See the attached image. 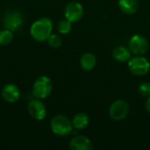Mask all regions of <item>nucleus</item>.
Listing matches in <instances>:
<instances>
[{"label":"nucleus","mask_w":150,"mask_h":150,"mask_svg":"<svg viewBox=\"0 0 150 150\" xmlns=\"http://www.w3.org/2000/svg\"><path fill=\"white\" fill-rule=\"evenodd\" d=\"M138 92L142 97L149 98L150 97V83H142L140 84L138 88Z\"/></svg>","instance_id":"nucleus-19"},{"label":"nucleus","mask_w":150,"mask_h":150,"mask_svg":"<svg viewBox=\"0 0 150 150\" xmlns=\"http://www.w3.org/2000/svg\"><path fill=\"white\" fill-rule=\"evenodd\" d=\"M112 57L116 62H128L131 59V51L129 47L127 48L124 46H119L113 49Z\"/></svg>","instance_id":"nucleus-13"},{"label":"nucleus","mask_w":150,"mask_h":150,"mask_svg":"<svg viewBox=\"0 0 150 150\" xmlns=\"http://www.w3.org/2000/svg\"><path fill=\"white\" fill-rule=\"evenodd\" d=\"M129 104L123 99L114 101L109 108V116L115 121L124 120L129 113Z\"/></svg>","instance_id":"nucleus-5"},{"label":"nucleus","mask_w":150,"mask_h":150,"mask_svg":"<svg viewBox=\"0 0 150 150\" xmlns=\"http://www.w3.org/2000/svg\"><path fill=\"white\" fill-rule=\"evenodd\" d=\"M90 120L87 114L83 112H78L76 113L73 119H72V124L75 129L76 130H83L85 129L89 125Z\"/></svg>","instance_id":"nucleus-15"},{"label":"nucleus","mask_w":150,"mask_h":150,"mask_svg":"<svg viewBox=\"0 0 150 150\" xmlns=\"http://www.w3.org/2000/svg\"><path fill=\"white\" fill-rule=\"evenodd\" d=\"M47 43H48L49 47H51L53 48H58L62 46V40L57 34H51L49 36V38L47 39Z\"/></svg>","instance_id":"nucleus-18"},{"label":"nucleus","mask_w":150,"mask_h":150,"mask_svg":"<svg viewBox=\"0 0 150 150\" xmlns=\"http://www.w3.org/2000/svg\"><path fill=\"white\" fill-rule=\"evenodd\" d=\"M24 19L21 13L18 11H9L4 13L3 18V25L5 29L12 32L18 31L23 25Z\"/></svg>","instance_id":"nucleus-6"},{"label":"nucleus","mask_w":150,"mask_h":150,"mask_svg":"<svg viewBox=\"0 0 150 150\" xmlns=\"http://www.w3.org/2000/svg\"><path fill=\"white\" fill-rule=\"evenodd\" d=\"M128 69L129 71L138 76H145L149 73L150 69V63L145 57L142 55H136L128 61Z\"/></svg>","instance_id":"nucleus-4"},{"label":"nucleus","mask_w":150,"mask_h":150,"mask_svg":"<svg viewBox=\"0 0 150 150\" xmlns=\"http://www.w3.org/2000/svg\"><path fill=\"white\" fill-rule=\"evenodd\" d=\"M119 8L125 14H134L138 11L139 1L138 0H119Z\"/></svg>","instance_id":"nucleus-12"},{"label":"nucleus","mask_w":150,"mask_h":150,"mask_svg":"<svg viewBox=\"0 0 150 150\" xmlns=\"http://www.w3.org/2000/svg\"><path fill=\"white\" fill-rule=\"evenodd\" d=\"M57 29L60 33L62 34H68L72 30V22L68 20L67 18L61 20L57 25Z\"/></svg>","instance_id":"nucleus-17"},{"label":"nucleus","mask_w":150,"mask_h":150,"mask_svg":"<svg viewBox=\"0 0 150 150\" xmlns=\"http://www.w3.org/2000/svg\"><path fill=\"white\" fill-rule=\"evenodd\" d=\"M53 30V22L47 17L40 18L33 22L30 28V34L38 42L47 40Z\"/></svg>","instance_id":"nucleus-1"},{"label":"nucleus","mask_w":150,"mask_h":150,"mask_svg":"<svg viewBox=\"0 0 150 150\" xmlns=\"http://www.w3.org/2000/svg\"><path fill=\"white\" fill-rule=\"evenodd\" d=\"M97 64V58L92 53H84L80 58V66L85 71L92 70Z\"/></svg>","instance_id":"nucleus-14"},{"label":"nucleus","mask_w":150,"mask_h":150,"mask_svg":"<svg viewBox=\"0 0 150 150\" xmlns=\"http://www.w3.org/2000/svg\"><path fill=\"white\" fill-rule=\"evenodd\" d=\"M145 107H146V110L148 111V112L150 113V97L148 98V99H147V101H146Z\"/></svg>","instance_id":"nucleus-20"},{"label":"nucleus","mask_w":150,"mask_h":150,"mask_svg":"<svg viewBox=\"0 0 150 150\" xmlns=\"http://www.w3.org/2000/svg\"><path fill=\"white\" fill-rule=\"evenodd\" d=\"M50 127L52 132L61 137L69 135L73 131L72 121L64 115H56L50 121Z\"/></svg>","instance_id":"nucleus-2"},{"label":"nucleus","mask_w":150,"mask_h":150,"mask_svg":"<svg viewBox=\"0 0 150 150\" xmlns=\"http://www.w3.org/2000/svg\"><path fill=\"white\" fill-rule=\"evenodd\" d=\"M69 149L71 150H91L93 145L88 137L84 135H76L70 140Z\"/></svg>","instance_id":"nucleus-11"},{"label":"nucleus","mask_w":150,"mask_h":150,"mask_svg":"<svg viewBox=\"0 0 150 150\" xmlns=\"http://www.w3.org/2000/svg\"><path fill=\"white\" fill-rule=\"evenodd\" d=\"M1 94L4 101L8 103H15L20 98V90L17 85L8 83L3 87Z\"/></svg>","instance_id":"nucleus-10"},{"label":"nucleus","mask_w":150,"mask_h":150,"mask_svg":"<svg viewBox=\"0 0 150 150\" xmlns=\"http://www.w3.org/2000/svg\"><path fill=\"white\" fill-rule=\"evenodd\" d=\"M13 40V32L8 29H4L0 31V45L6 46L10 44Z\"/></svg>","instance_id":"nucleus-16"},{"label":"nucleus","mask_w":150,"mask_h":150,"mask_svg":"<svg viewBox=\"0 0 150 150\" xmlns=\"http://www.w3.org/2000/svg\"><path fill=\"white\" fill-rule=\"evenodd\" d=\"M53 83L49 77L41 76L38 77L33 85V95L39 99L47 98L52 92Z\"/></svg>","instance_id":"nucleus-3"},{"label":"nucleus","mask_w":150,"mask_h":150,"mask_svg":"<svg viewBox=\"0 0 150 150\" xmlns=\"http://www.w3.org/2000/svg\"><path fill=\"white\" fill-rule=\"evenodd\" d=\"M65 18L72 23L79 21L83 16V7L78 2L69 3L64 10Z\"/></svg>","instance_id":"nucleus-9"},{"label":"nucleus","mask_w":150,"mask_h":150,"mask_svg":"<svg viewBox=\"0 0 150 150\" xmlns=\"http://www.w3.org/2000/svg\"><path fill=\"white\" fill-rule=\"evenodd\" d=\"M27 111L29 115L36 120H42L47 116V108L41 99L35 98L29 101L27 105Z\"/></svg>","instance_id":"nucleus-8"},{"label":"nucleus","mask_w":150,"mask_h":150,"mask_svg":"<svg viewBox=\"0 0 150 150\" xmlns=\"http://www.w3.org/2000/svg\"><path fill=\"white\" fill-rule=\"evenodd\" d=\"M128 45L131 53L135 55H143L149 49L148 40L141 34H135L132 36L129 40Z\"/></svg>","instance_id":"nucleus-7"}]
</instances>
